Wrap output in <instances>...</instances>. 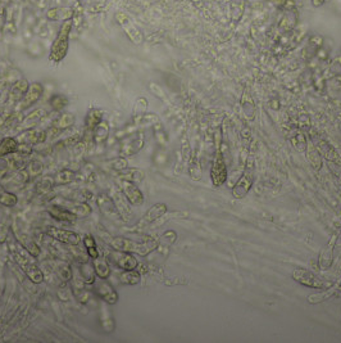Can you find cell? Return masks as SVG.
Here are the masks:
<instances>
[{"label": "cell", "instance_id": "e0dca14e", "mask_svg": "<svg viewBox=\"0 0 341 343\" xmlns=\"http://www.w3.org/2000/svg\"><path fill=\"white\" fill-rule=\"evenodd\" d=\"M112 257H115L113 260H115L116 265L122 270H135L139 266V261L134 256V253L116 251V253H113Z\"/></svg>", "mask_w": 341, "mask_h": 343}, {"label": "cell", "instance_id": "ba28073f", "mask_svg": "<svg viewBox=\"0 0 341 343\" xmlns=\"http://www.w3.org/2000/svg\"><path fill=\"white\" fill-rule=\"evenodd\" d=\"M92 289L98 295L101 301L105 302L106 305H116L120 300L117 290L113 288L112 284H109L106 279L98 278L92 283Z\"/></svg>", "mask_w": 341, "mask_h": 343}, {"label": "cell", "instance_id": "f6af8a7d", "mask_svg": "<svg viewBox=\"0 0 341 343\" xmlns=\"http://www.w3.org/2000/svg\"><path fill=\"white\" fill-rule=\"evenodd\" d=\"M189 175L191 176V179L194 180H200L201 179V167L200 163H199V160L193 155V157L190 158L189 161Z\"/></svg>", "mask_w": 341, "mask_h": 343}, {"label": "cell", "instance_id": "680465c9", "mask_svg": "<svg viewBox=\"0 0 341 343\" xmlns=\"http://www.w3.org/2000/svg\"><path fill=\"white\" fill-rule=\"evenodd\" d=\"M177 238V234L175 233V231H167V233H164L162 235V239H160V242H167V247H169L172 243L176 240Z\"/></svg>", "mask_w": 341, "mask_h": 343}, {"label": "cell", "instance_id": "7bdbcfd3", "mask_svg": "<svg viewBox=\"0 0 341 343\" xmlns=\"http://www.w3.org/2000/svg\"><path fill=\"white\" fill-rule=\"evenodd\" d=\"M76 177V172L72 171V170H68V169H63L61 170V171L56 174L55 176V184H58V185H67V184H70L71 181L75 180Z\"/></svg>", "mask_w": 341, "mask_h": 343}, {"label": "cell", "instance_id": "d4e9b609", "mask_svg": "<svg viewBox=\"0 0 341 343\" xmlns=\"http://www.w3.org/2000/svg\"><path fill=\"white\" fill-rule=\"evenodd\" d=\"M63 207L68 208L72 214H75L77 217H86L91 214V207L86 202H79V201H66Z\"/></svg>", "mask_w": 341, "mask_h": 343}, {"label": "cell", "instance_id": "f1b7e54d", "mask_svg": "<svg viewBox=\"0 0 341 343\" xmlns=\"http://www.w3.org/2000/svg\"><path fill=\"white\" fill-rule=\"evenodd\" d=\"M100 325L105 333H113L115 332V319H113L112 314L108 310V306L104 302L103 306L100 307Z\"/></svg>", "mask_w": 341, "mask_h": 343}, {"label": "cell", "instance_id": "f5cc1de1", "mask_svg": "<svg viewBox=\"0 0 341 343\" xmlns=\"http://www.w3.org/2000/svg\"><path fill=\"white\" fill-rule=\"evenodd\" d=\"M149 89H150L151 93L157 96V98H159L160 101L167 102V96H165L164 91H163V89L159 86V85L154 84V82H150V84H149Z\"/></svg>", "mask_w": 341, "mask_h": 343}, {"label": "cell", "instance_id": "c3c4849f", "mask_svg": "<svg viewBox=\"0 0 341 343\" xmlns=\"http://www.w3.org/2000/svg\"><path fill=\"white\" fill-rule=\"evenodd\" d=\"M291 143H293L294 148L297 149V151H299V152H305L308 140L303 132H299V134H297V135L291 138Z\"/></svg>", "mask_w": 341, "mask_h": 343}, {"label": "cell", "instance_id": "6f0895ef", "mask_svg": "<svg viewBox=\"0 0 341 343\" xmlns=\"http://www.w3.org/2000/svg\"><path fill=\"white\" fill-rule=\"evenodd\" d=\"M96 231H98L99 235L101 236V239L105 240L106 243H109V244H110V242H112V239H113V236L110 235V234L108 233V231H106L105 229H104L103 225L98 224V225H96Z\"/></svg>", "mask_w": 341, "mask_h": 343}, {"label": "cell", "instance_id": "52a82bcc", "mask_svg": "<svg viewBox=\"0 0 341 343\" xmlns=\"http://www.w3.org/2000/svg\"><path fill=\"white\" fill-rule=\"evenodd\" d=\"M109 195L112 198V201L115 202L116 207H117L118 212L121 215V219L125 222H129L131 220V217L134 216V212H132L131 203L127 200V197L125 195L122 190H121L120 185H113L109 190Z\"/></svg>", "mask_w": 341, "mask_h": 343}, {"label": "cell", "instance_id": "d6986e66", "mask_svg": "<svg viewBox=\"0 0 341 343\" xmlns=\"http://www.w3.org/2000/svg\"><path fill=\"white\" fill-rule=\"evenodd\" d=\"M51 266H53L55 276L62 281V283H68V281L72 279L73 275L72 267H71V265L68 264L66 260L55 259L53 261V264H51Z\"/></svg>", "mask_w": 341, "mask_h": 343}, {"label": "cell", "instance_id": "f35d334b", "mask_svg": "<svg viewBox=\"0 0 341 343\" xmlns=\"http://www.w3.org/2000/svg\"><path fill=\"white\" fill-rule=\"evenodd\" d=\"M46 16L50 21H62L63 22V21L72 18L73 12L70 8H53L46 13Z\"/></svg>", "mask_w": 341, "mask_h": 343}, {"label": "cell", "instance_id": "8d00e7d4", "mask_svg": "<svg viewBox=\"0 0 341 343\" xmlns=\"http://www.w3.org/2000/svg\"><path fill=\"white\" fill-rule=\"evenodd\" d=\"M49 104H50V107L53 108L54 112H62L65 108L68 107L70 99H68V96L65 95V94L56 93L53 94V95L49 98Z\"/></svg>", "mask_w": 341, "mask_h": 343}, {"label": "cell", "instance_id": "4fadbf2b", "mask_svg": "<svg viewBox=\"0 0 341 343\" xmlns=\"http://www.w3.org/2000/svg\"><path fill=\"white\" fill-rule=\"evenodd\" d=\"M42 94H44V86L41 82H32L28 86L27 93L25 94L22 101L20 102V110H27L31 106H34L35 103L41 99Z\"/></svg>", "mask_w": 341, "mask_h": 343}, {"label": "cell", "instance_id": "f546056e", "mask_svg": "<svg viewBox=\"0 0 341 343\" xmlns=\"http://www.w3.org/2000/svg\"><path fill=\"white\" fill-rule=\"evenodd\" d=\"M75 122H76V116L73 115V113L66 112V113H62L61 116H58V117H56L53 121L51 126L58 129L59 131H65V130L72 127L73 125H75Z\"/></svg>", "mask_w": 341, "mask_h": 343}, {"label": "cell", "instance_id": "6da1fadb", "mask_svg": "<svg viewBox=\"0 0 341 343\" xmlns=\"http://www.w3.org/2000/svg\"><path fill=\"white\" fill-rule=\"evenodd\" d=\"M7 242H8L11 256L13 257L16 264L22 269V271L26 274V276L30 279V281H32L34 284H40V283H42V281H44V274H42L40 265L37 264L36 260H35L36 257L30 255V253L17 242L12 229Z\"/></svg>", "mask_w": 341, "mask_h": 343}, {"label": "cell", "instance_id": "681fc988", "mask_svg": "<svg viewBox=\"0 0 341 343\" xmlns=\"http://www.w3.org/2000/svg\"><path fill=\"white\" fill-rule=\"evenodd\" d=\"M23 118L25 117H23L21 112L12 113V115H9V117L7 118V121L4 122V127H6V129H12V127L20 126V125L22 124Z\"/></svg>", "mask_w": 341, "mask_h": 343}, {"label": "cell", "instance_id": "1f68e13d", "mask_svg": "<svg viewBox=\"0 0 341 343\" xmlns=\"http://www.w3.org/2000/svg\"><path fill=\"white\" fill-rule=\"evenodd\" d=\"M80 275H81L82 280L85 281V284H91L96 280V274L95 270H94V266H92V261H86V262H81L80 264Z\"/></svg>", "mask_w": 341, "mask_h": 343}, {"label": "cell", "instance_id": "5b68a950", "mask_svg": "<svg viewBox=\"0 0 341 343\" xmlns=\"http://www.w3.org/2000/svg\"><path fill=\"white\" fill-rule=\"evenodd\" d=\"M116 21L120 25V27L122 28L125 35L129 37L130 41L135 45H141L144 42V34L141 32V30L137 27L134 23V21L127 16L126 13H122V12H118L116 14Z\"/></svg>", "mask_w": 341, "mask_h": 343}, {"label": "cell", "instance_id": "74e56055", "mask_svg": "<svg viewBox=\"0 0 341 343\" xmlns=\"http://www.w3.org/2000/svg\"><path fill=\"white\" fill-rule=\"evenodd\" d=\"M92 266L98 278L100 279H108L110 276V266L106 260L103 259H95L92 260Z\"/></svg>", "mask_w": 341, "mask_h": 343}, {"label": "cell", "instance_id": "60d3db41", "mask_svg": "<svg viewBox=\"0 0 341 343\" xmlns=\"http://www.w3.org/2000/svg\"><path fill=\"white\" fill-rule=\"evenodd\" d=\"M120 279L121 283L125 285H136L140 283L141 275L136 269H135V270H123Z\"/></svg>", "mask_w": 341, "mask_h": 343}, {"label": "cell", "instance_id": "db71d44e", "mask_svg": "<svg viewBox=\"0 0 341 343\" xmlns=\"http://www.w3.org/2000/svg\"><path fill=\"white\" fill-rule=\"evenodd\" d=\"M277 7H280L281 9L285 11H295V4L293 0H272Z\"/></svg>", "mask_w": 341, "mask_h": 343}, {"label": "cell", "instance_id": "484cf974", "mask_svg": "<svg viewBox=\"0 0 341 343\" xmlns=\"http://www.w3.org/2000/svg\"><path fill=\"white\" fill-rule=\"evenodd\" d=\"M117 174L120 176V180L131 181L135 184L141 183L145 179V172L140 169H135V167H132V169L127 167V169L117 171Z\"/></svg>", "mask_w": 341, "mask_h": 343}, {"label": "cell", "instance_id": "603a6c76", "mask_svg": "<svg viewBox=\"0 0 341 343\" xmlns=\"http://www.w3.org/2000/svg\"><path fill=\"white\" fill-rule=\"evenodd\" d=\"M48 214L50 215L53 219L63 222H73L77 219V216H76L75 214H72L68 208L58 205H51L50 207L48 208Z\"/></svg>", "mask_w": 341, "mask_h": 343}, {"label": "cell", "instance_id": "9f6ffc18", "mask_svg": "<svg viewBox=\"0 0 341 343\" xmlns=\"http://www.w3.org/2000/svg\"><path fill=\"white\" fill-rule=\"evenodd\" d=\"M9 233H11V229L8 228V225H6L4 222H0V244H3L8 240Z\"/></svg>", "mask_w": 341, "mask_h": 343}, {"label": "cell", "instance_id": "94428289", "mask_svg": "<svg viewBox=\"0 0 341 343\" xmlns=\"http://www.w3.org/2000/svg\"><path fill=\"white\" fill-rule=\"evenodd\" d=\"M86 252H87V257H89V259H91V260L98 259L99 255H100V252H99V250L96 248V246H94V247L86 248Z\"/></svg>", "mask_w": 341, "mask_h": 343}, {"label": "cell", "instance_id": "6125c7cd", "mask_svg": "<svg viewBox=\"0 0 341 343\" xmlns=\"http://www.w3.org/2000/svg\"><path fill=\"white\" fill-rule=\"evenodd\" d=\"M331 86L335 87V89H341V76L335 77V79L331 80Z\"/></svg>", "mask_w": 341, "mask_h": 343}, {"label": "cell", "instance_id": "7a4b0ae2", "mask_svg": "<svg viewBox=\"0 0 341 343\" xmlns=\"http://www.w3.org/2000/svg\"><path fill=\"white\" fill-rule=\"evenodd\" d=\"M73 28V20H66L61 23L59 31L51 44L50 53H49V61L54 65L61 63L63 59L67 57L68 51H70V37L71 32Z\"/></svg>", "mask_w": 341, "mask_h": 343}, {"label": "cell", "instance_id": "ac0fdd59", "mask_svg": "<svg viewBox=\"0 0 341 343\" xmlns=\"http://www.w3.org/2000/svg\"><path fill=\"white\" fill-rule=\"evenodd\" d=\"M12 231H13L14 236H16V239H17V242L20 243L21 246H22L23 248H25L26 251H27L30 255H32L34 257H39L40 253H41V250H40V246L37 244L36 242H35L31 236H28L26 233H22V231H20L18 233L17 229L16 228H12Z\"/></svg>", "mask_w": 341, "mask_h": 343}, {"label": "cell", "instance_id": "d590c367", "mask_svg": "<svg viewBox=\"0 0 341 343\" xmlns=\"http://www.w3.org/2000/svg\"><path fill=\"white\" fill-rule=\"evenodd\" d=\"M45 116H46V111L42 110V108H37V110L32 111V112H31L28 116H26V117L23 118V121L21 125L25 127V130H27V129H30V127L37 125V122L41 121Z\"/></svg>", "mask_w": 341, "mask_h": 343}, {"label": "cell", "instance_id": "836d02e7", "mask_svg": "<svg viewBox=\"0 0 341 343\" xmlns=\"http://www.w3.org/2000/svg\"><path fill=\"white\" fill-rule=\"evenodd\" d=\"M158 124H160V118L155 113H144V115L134 117V126L137 127L155 126Z\"/></svg>", "mask_w": 341, "mask_h": 343}, {"label": "cell", "instance_id": "4dcf8cb0", "mask_svg": "<svg viewBox=\"0 0 341 343\" xmlns=\"http://www.w3.org/2000/svg\"><path fill=\"white\" fill-rule=\"evenodd\" d=\"M305 156H307L308 162L311 163L313 169L321 170L322 169V157L319 155L318 149L316 148L314 143H307V149H305Z\"/></svg>", "mask_w": 341, "mask_h": 343}, {"label": "cell", "instance_id": "9a60e30c", "mask_svg": "<svg viewBox=\"0 0 341 343\" xmlns=\"http://www.w3.org/2000/svg\"><path fill=\"white\" fill-rule=\"evenodd\" d=\"M96 203H98V207H99V210H100V212L105 217H108V219H110V220H115V221H117V220L121 219L120 212H118L117 207H116L115 202L112 201L110 195H106V194L99 195L98 200H96Z\"/></svg>", "mask_w": 341, "mask_h": 343}, {"label": "cell", "instance_id": "4316f807", "mask_svg": "<svg viewBox=\"0 0 341 343\" xmlns=\"http://www.w3.org/2000/svg\"><path fill=\"white\" fill-rule=\"evenodd\" d=\"M27 156L22 155L20 152H14L11 155L6 156L7 163H8L9 171H20V170L26 169V165H27V160H26Z\"/></svg>", "mask_w": 341, "mask_h": 343}, {"label": "cell", "instance_id": "5bb4252c", "mask_svg": "<svg viewBox=\"0 0 341 343\" xmlns=\"http://www.w3.org/2000/svg\"><path fill=\"white\" fill-rule=\"evenodd\" d=\"M167 211L168 207L165 203H155V205L151 206L148 211H146V214L144 215L143 219L140 220V222L137 224V226H143V228H145V226L150 225L153 222L162 219V217L167 214Z\"/></svg>", "mask_w": 341, "mask_h": 343}, {"label": "cell", "instance_id": "3957f363", "mask_svg": "<svg viewBox=\"0 0 341 343\" xmlns=\"http://www.w3.org/2000/svg\"><path fill=\"white\" fill-rule=\"evenodd\" d=\"M158 243L159 242L151 236H145L141 242H136L129 238H122V236H113L110 246L115 251L136 253L139 256H148L149 253L157 250Z\"/></svg>", "mask_w": 341, "mask_h": 343}, {"label": "cell", "instance_id": "ffe728a7", "mask_svg": "<svg viewBox=\"0 0 341 343\" xmlns=\"http://www.w3.org/2000/svg\"><path fill=\"white\" fill-rule=\"evenodd\" d=\"M28 86H30V84H28V81L26 79H21L18 80V81L14 82V84L12 85L11 90H9L8 96L9 101L13 104L20 103L23 99V96H25V94L27 93Z\"/></svg>", "mask_w": 341, "mask_h": 343}, {"label": "cell", "instance_id": "ab89813d", "mask_svg": "<svg viewBox=\"0 0 341 343\" xmlns=\"http://www.w3.org/2000/svg\"><path fill=\"white\" fill-rule=\"evenodd\" d=\"M55 181L49 176L41 177L39 181H37L36 186H35V193L37 195H46L48 193H50L51 189H53Z\"/></svg>", "mask_w": 341, "mask_h": 343}, {"label": "cell", "instance_id": "cb8c5ba5", "mask_svg": "<svg viewBox=\"0 0 341 343\" xmlns=\"http://www.w3.org/2000/svg\"><path fill=\"white\" fill-rule=\"evenodd\" d=\"M314 145H316V148L318 149L319 155L323 156V157L326 158L327 161H330V162H335V163L341 162L340 157H338V155H337V152L335 151V148H333V146H331L330 144H328L326 140H323V139H319V140L317 141Z\"/></svg>", "mask_w": 341, "mask_h": 343}, {"label": "cell", "instance_id": "8fae6325", "mask_svg": "<svg viewBox=\"0 0 341 343\" xmlns=\"http://www.w3.org/2000/svg\"><path fill=\"white\" fill-rule=\"evenodd\" d=\"M293 279L302 285L308 288H313V289H319L323 287V281L313 274L312 271L303 269V267H297L293 271Z\"/></svg>", "mask_w": 341, "mask_h": 343}, {"label": "cell", "instance_id": "e575fe53", "mask_svg": "<svg viewBox=\"0 0 341 343\" xmlns=\"http://www.w3.org/2000/svg\"><path fill=\"white\" fill-rule=\"evenodd\" d=\"M18 140L12 136H7V138L2 139L0 141V158L6 157V156L11 155V153L17 152L18 151Z\"/></svg>", "mask_w": 341, "mask_h": 343}, {"label": "cell", "instance_id": "11a10c76", "mask_svg": "<svg viewBox=\"0 0 341 343\" xmlns=\"http://www.w3.org/2000/svg\"><path fill=\"white\" fill-rule=\"evenodd\" d=\"M71 296H72V289H70V288L66 285V283L63 287H59L58 297L61 298L62 301H70Z\"/></svg>", "mask_w": 341, "mask_h": 343}, {"label": "cell", "instance_id": "bcb514c9", "mask_svg": "<svg viewBox=\"0 0 341 343\" xmlns=\"http://www.w3.org/2000/svg\"><path fill=\"white\" fill-rule=\"evenodd\" d=\"M146 110H148V101H146L144 96H139V98L135 101L132 116H134V117H137V116L144 115V113H146Z\"/></svg>", "mask_w": 341, "mask_h": 343}, {"label": "cell", "instance_id": "44dd1931", "mask_svg": "<svg viewBox=\"0 0 341 343\" xmlns=\"http://www.w3.org/2000/svg\"><path fill=\"white\" fill-rule=\"evenodd\" d=\"M241 111L244 113V117L249 121H253L255 118V113H257V108H255V103L254 99H253L252 94L248 91V89H245L243 93V96H241Z\"/></svg>", "mask_w": 341, "mask_h": 343}, {"label": "cell", "instance_id": "83f0119b", "mask_svg": "<svg viewBox=\"0 0 341 343\" xmlns=\"http://www.w3.org/2000/svg\"><path fill=\"white\" fill-rule=\"evenodd\" d=\"M338 288H340V281L336 283L335 285H332L331 288H328V289L324 290V292L314 293V295L308 296V302H309L311 305H317V304H321V302L327 301V300H330L331 297H333V296L337 293Z\"/></svg>", "mask_w": 341, "mask_h": 343}, {"label": "cell", "instance_id": "7402d4cb", "mask_svg": "<svg viewBox=\"0 0 341 343\" xmlns=\"http://www.w3.org/2000/svg\"><path fill=\"white\" fill-rule=\"evenodd\" d=\"M337 235H332V238L330 239V242L324 246V248L322 250L321 255H319V266L323 270H327L330 269L331 264H332V259H333V248H335L336 244V238Z\"/></svg>", "mask_w": 341, "mask_h": 343}, {"label": "cell", "instance_id": "ee69618b", "mask_svg": "<svg viewBox=\"0 0 341 343\" xmlns=\"http://www.w3.org/2000/svg\"><path fill=\"white\" fill-rule=\"evenodd\" d=\"M26 171L28 172L30 177H37L44 171V165L39 160L28 161V163L26 165Z\"/></svg>", "mask_w": 341, "mask_h": 343}, {"label": "cell", "instance_id": "f907efd6", "mask_svg": "<svg viewBox=\"0 0 341 343\" xmlns=\"http://www.w3.org/2000/svg\"><path fill=\"white\" fill-rule=\"evenodd\" d=\"M92 191L89 190L87 188H82V189H79L77 191H75L72 194V198L73 201H79V202H87V201H90L92 198Z\"/></svg>", "mask_w": 341, "mask_h": 343}, {"label": "cell", "instance_id": "b9f144b4", "mask_svg": "<svg viewBox=\"0 0 341 343\" xmlns=\"http://www.w3.org/2000/svg\"><path fill=\"white\" fill-rule=\"evenodd\" d=\"M18 203V197L11 191L6 190L3 186L0 185V205L7 206V207H14Z\"/></svg>", "mask_w": 341, "mask_h": 343}, {"label": "cell", "instance_id": "2e32d148", "mask_svg": "<svg viewBox=\"0 0 341 343\" xmlns=\"http://www.w3.org/2000/svg\"><path fill=\"white\" fill-rule=\"evenodd\" d=\"M103 111L100 108H90L85 116V138L90 139L92 136V131L103 121Z\"/></svg>", "mask_w": 341, "mask_h": 343}, {"label": "cell", "instance_id": "9c48e42d", "mask_svg": "<svg viewBox=\"0 0 341 343\" xmlns=\"http://www.w3.org/2000/svg\"><path fill=\"white\" fill-rule=\"evenodd\" d=\"M144 144H145V136H144L143 132H134V134H131V136H129L121 144L120 156L126 158L136 155L144 148Z\"/></svg>", "mask_w": 341, "mask_h": 343}, {"label": "cell", "instance_id": "816d5d0a", "mask_svg": "<svg viewBox=\"0 0 341 343\" xmlns=\"http://www.w3.org/2000/svg\"><path fill=\"white\" fill-rule=\"evenodd\" d=\"M110 167H112L115 171H121V170H125L129 167V162L125 157H117L113 161H110Z\"/></svg>", "mask_w": 341, "mask_h": 343}, {"label": "cell", "instance_id": "30bf717a", "mask_svg": "<svg viewBox=\"0 0 341 343\" xmlns=\"http://www.w3.org/2000/svg\"><path fill=\"white\" fill-rule=\"evenodd\" d=\"M45 234L50 238H53L54 240L61 243H65V244L68 246H79L81 243V236L79 235L75 231L71 230H66V229H59V228H54V226H49L46 230H45Z\"/></svg>", "mask_w": 341, "mask_h": 343}, {"label": "cell", "instance_id": "7c38bea8", "mask_svg": "<svg viewBox=\"0 0 341 343\" xmlns=\"http://www.w3.org/2000/svg\"><path fill=\"white\" fill-rule=\"evenodd\" d=\"M120 188L121 190L125 193V195L127 197V200L130 201L132 206H141L145 201L144 198V193L139 189V186L136 185L135 183H131V181H126V180H120Z\"/></svg>", "mask_w": 341, "mask_h": 343}, {"label": "cell", "instance_id": "be15d7a7", "mask_svg": "<svg viewBox=\"0 0 341 343\" xmlns=\"http://www.w3.org/2000/svg\"><path fill=\"white\" fill-rule=\"evenodd\" d=\"M324 2H326V0H312V4H313V7L318 8V7L323 6Z\"/></svg>", "mask_w": 341, "mask_h": 343}, {"label": "cell", "instance_id": "277c9868", "mask_svg": "<svg viewBox=\"0 0 341 343\" xmlns=\"http://www.w3.org/2000/svg\"><path fill=\"white\" fill-rule=\"evenodd\" d=\"M253 174H254V166H253V160L246 162L245 170L243 171L239 180L232 185V197L236 200H243L249 193L253 185Z\"/></svg>", "mask_w": 341, "mask_h": 343}, {"label": "cell", "instance_id": "91938a15", "mask_svg": "<svg viewBox=\"0 0 341 343\" xmlns=\"http://www.w3.org/2000/svg\"><path fill=\"white\" fill-rule=\"evenodd\" d=\"M82 244H84L85 248H90V247L96 246V243H95V239H94L90 234H86V235L82 238Z\"/></svg>", "mask_w": 341, "mask_h": 343}, {"label": "cell", "instance_id": "d6a6232c", "mask_svg": "<svg viewBox=\"0 0 341 343\" xmlns=\"http://www.w3.org/2000/svg\"><path fill=\"white\" fill-rule=\"evenodd\" d=\"M109 131H110L109 125H108V122L103 120V121L94 129V131H92V140L95 141L98 145L99 144H103L106 139L109 138Z\"/></svg>", "mask_w": 341, "mask_h": 343}, {"label": "cell", "instance_id": "7dc6e473", "mask_svg": "<svg viewBox=\"0 0 341 343\" xmlns=\"http://www.w3.org/2000/svg\"><path fill=\"white\" fill-rule=\"evenodd\" d=\"M72 293L73 296L76 297V300L82 305H86L87 302L90 301V292L87 289H85V287H80V288H72Z\"/></svg>", "mask_w": 341, "mask_h": 343}, {"label": "cell", "instance_id": "8992f818", "mask_svg": "<svg viewBox=\"0 0 341 343\" xmlns=\"http://www.w3.org/2000/svg\"><path fill=\"white\" fill-rule=\"evenodd\" d=\"M210 179L214 186H222L229 179V172H227V165L222 155L221 146L218 145L217 152H215L214 160H213L212 169H210Z\"/></svg>", "mask_w": 341, "mask_h": 343}]
</instances>
